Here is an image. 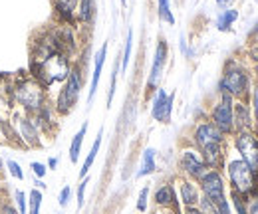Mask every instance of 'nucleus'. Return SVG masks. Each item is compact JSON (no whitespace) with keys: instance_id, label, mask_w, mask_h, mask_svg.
I'll return each instance as SVG.
<instances>
[{"instance_id":"35","label":"nucleus","mask_w":258,"mask_h":214,"mask_svg":"<svg viewBox=\"0 0 258 214\" xmlns=\"http://www.w3.org/2000/svg\"><path fill=\"white\" fill-rule=\"evenodd\" d=\"M72 196H74V190H72V186L70 184H66L60 188V192H58V204L66 208L68 204H70V200H72Z\"/></svg>"},{"instance_id":"14","label":"nucleus","mask_w":258,"mask_h":214,"mask_svg":"<svg viewBox=\"0 0 258 214\" xmlns=\"http://www.w3.org/2000/svg\"><path fill=\"white\" fill-rule=\"evenodd\" d=\"M153 202L165 208V210H173V212L181 214V204H179V196H177V188L173 183H161L153 190Z\"/></svg>"},{"instance_id":"37","label":"nucleus","mask_w":258,"mask_h":214,"mask_svg":"<svg viewBox=\"0 0 258 214\" xmlns=\"http://www.w3.org/2000/svg\"><path fill=\"white\" fill-rule=\"evenodd\" d=\"M0 214H18V210H16L14 202H10L8 198L0 196Z\"/></svg>"},{"instance_id":"20","label":"nucleus","mask_w":258,"mask_h":214,"mask_svg":"<svg viewBox=\"0 0 258 214\" xmlns=\"http://www.w3.org/2000/svg\"><path fill=\"white\" fill-rule=\"evenodd\" d=\"M97 0H80L78 12H76V26H92L96 22Z\"/></svg>"},{"instance_id":"29","label":"nucleus","mask_w":258,"mask_h":214,"mask_svg":"<svg viewBox=\"0 0 258 214\" xmlns=\"http://www.w3.org/2000/svg\"><path fill=\"white\" fill-rule=\"evenodd\" d=\"M42 200H44L42 190H40V188H32V190L28 192V214H40Z\"/></svg>"},{"instance_id":"15","label":"nucleus","mask_w":258,"mask_h":214,"mask_svg":"<svg viewBox=\"0 0 258 214\" xmlns=\"http://www.w3.org/2000/svg\"><path fill=\"white\" fill-rule=\"evenodd\" d=\"M32 119L44 137L52 135L56 131V127H58V113L54 109V103L52 101H46L36 113H32Z\"/></svg>"},{"instance_id":"9","label":"nucleus","mask_w":258,"mask_h":214,"mask_svg":"<svg viewBox=\"0 0 258 214\" xmlns=\"http://www.w3.org/2000/svg\"><path fill=\"white\" fill-rule=\"evenodd\" d=\"M177 169L181 173V177L185 179H191V181H199L207 171V163L205 159L201 157V153L195 149L193 145L191 147H183L181 153H179V161H177Z\"/></svg>"},{"instance_id":"17","label":"nucleus","mask_w":258,"mask_h":214,"mask_svg":"<svg viewBox=\"0 0 258 214\" xmlns=\"http://www.w3.org/2000/svg\"><path fill=\"white\" fill-rule=\"evenodd\" d=\"M105 58H107V42H103V46L99 48L94 56V72H92V78H90V92H88V105L94 103V97L99 88V80H101V74H103V65H105Z\"/></svg>"},{"instance_id":"19","label":"nucleus","mask_w":258,"mask_h":214,"mask_svg":"<svg viewBox=\"0 0 258 214\" xmlns=\"http://www.w3.org/2000/svg\"><path fill=\"white\" fill-rule=\"evenodd\" d=\"M80 0H54V14L56 20L62 24H74L76 26V12H78Z\"/></svg>"},{"instance_id":"36","label":"nucleus","mask_w":258,"mask_h":214,"mask_svg":"<svg viewBox=\"0 0 258 214\" xmlns=\"http://www.w3.org/2000/svg\"><path fill=\"white\" fill-rule=\"evenodd\" d=\"M30 171H32V175L36 179H42V181H44V177L48 175L46 163H40V161H32V163H30Z\"/></svg>"},{"instance_id":"11","label":"nucleus","mask_w":258,"mask_h":214,"mask_svg":"<svg viewBox=\"0 0 258 214\" xmlns=\"http://www.w3.org/2000/svg\"><path fill=\"white\" fill-rule=\"evenodd\" d=\"M199 188H201V194L207 196L211 202H221L226 198V181L223 177V171H217V169H209L199 181Z\"/></svg>"},{"instance_id":"5","label":"nucleus","mask_w":258,"mask_h":214,"mask_svg":"<svg viewBox=\"0 0 258 214\" xmlns=\"http://www.w3.org/2000/svg\"><path fill=\"white\" fill-rule=\"evenodd\" d=\"M84 82H86L84 65H82L80 61H74L68 80L60 86L56 99L52 101V103H54V109H56V113H58V117H68V115L74 111V107H76L78 101H80L82 90H84Z\"/></svg>"},{"instance_id":"43","label":"nucleus","mask_w":258,"mask_h":214,"mask_svg":"<svg viewBox=\"0 0 258 214\" xmlns=\"http://www.w3.org/2000/svg\"><path fill=\"white\" fill-rule=\"evenodd\" d=\"M153 214H161V212H153ZM167 214H177V212H173V210H167Z\"/></svg>"},{"instance_id":"3","label":"nucleus","mask_w":258,"mask_h":214,"mask_svg":"<svg viewBox=\"0 0 258 214\" xmlns=\"http://www.w3.org/2000/svg\"><path fill=\"white\" fill-rule=\"evenodd\" d=\"M252 74L250 69L242 63L240 60L232 58L225 63L223 67V74H221V80H219V86H217V92L226 93L230 95L232 99H240V101H248V95L252 90Z\"/></svg>"},{"instance_id":"24","label":"nucleus","mask_w":258,"mask_h":214,"mask_svg":"<svg viewBox=\"0 0 258 214\" xmlns=\"http://www.w3.org/2000/svg\"><path fill=\"white\" fill-rule=\"evenodd\" d=\"M238 20V10L236 8H225V10H221L219 14H217V18H215V28L219 32H230L232 30V24Z\"/></svg>"},{"instance_id":"46","label":"nucleus","mask_w":258,"mask_h":214,"mask_svg":"<svg viewBox=\"0 0 258 214\" xmlns=\"http://www.w3.org/2000/svg\"><path fill=\"white\" fill-rule=\"evenodd\" d=\"M256 2H258V0H256Z\"/></svg>"},{"instance_id":"16","label":"nucleus","mask_w":258,"mask_h":214,"mask_svg":"<svg viewBox=\"0 0 258 214\" xmlns=\"http://www.w3.org/2000/svg\"><path fill=\"white\" fill-rule=\"evenodd\" d=\"M177 196H179V204L183 208H191V206L199 204V200H201L203 194H201V188H199L197 181L181 177L179 179V188H177Z\"/></svg>"},{"instance_id":"6","label":"nucleus","mask_w":258,"mask_h":214,"mask_svg":"<svg viewBox=\"0 0 258 214\" xmlns=\"http://www.w3.org/2000/svg\"><path fill=\"white\" fill-rule=\"evenodd\" d=\"M225 173L226 181L230 184V192H236L244 198L252 196L258 192V175L254 169H250L242 159H226L225 161Z\"/></svg>"},{"instance_id":"27","label":"nucleus","mask_w":258,"mask_h":214,"mask_svg":"<svg viewBox=\"0 0 258 214\" xmlns=\"http://www.w3.org/2000/svg\"><path fill=\"white\" fill-rule=\"evenodd\" d=\"M131 52H133V30H127L125 44H123V52L119 54V58H121V74L127 72V65L129 61H131Z\"/></svg>"},{"instance_id":"42","label":"nucleus","mask_w":258,"mask_h":214,"mask_svg":"<svg viewBox=\"0 0 258 214\" xmlns=\"http://www.w3.org/2000/svg\"><path fill=\"white\" fill-rule=\"evenodd\" d=\"M6 173V165H4V159H2V155H0V177Z\"/></svg>"},{"instance_id":"23","label":"nucleus","mask_w":258,"mask_h":214,"mask_svg":"<svg viewBox=\"0 0 258 214\" xmlns=\"http://www.w3.org/2000/svg\"><path fill=\"white\" fill-rule=\"evenodd\" d=\"M101 141H103V127H101L99 131H97L96 141H94V145H92V149H90L88 157L84 159V165H82V169H80V179L88 177L90 169L94 167V163H96V159H97V153H99V149H101Z\"/></svg>"},{"instance_id":"2","label":"nucleus","mask_w":258,"mask_h":214,"mask_svg":"<svg viewBox=\"0 0 258 214\" xmlns=\"http://www.w3.org/2000/svg\"><path fill=\"white\" fill-rule=\"evenodd\" d=\"M46 101H50V92L30 74L12 80V105L16 111L32 115Z\"/></svg>"},{"instance_id":"8","label":"nucleus","mask_w":258,"mask_h":214,"mask_svg":"<svg viewBox=\"0 0 258 214\" xmlns=\"http://www.w3.org/2000/svg\"><path fill=\"white\" fill-rule=\"evenodd\" d=\"M232 107H234V99L226 93H219V99L211 105L209 109V121L213 123L225 137L234 135V115H232Z\"/></svg>"},{"instance_id":"30","label":"nucleus","mask_w":258,"mask_h":214,"mask_svg":"<svg viewBox=\"0 0 258 214\" xmlns=\"http://www.w3.org/2000/svg\"><path fill=\"white\" fill-rule=\"evenodd\" d=\"M14 206L18 214H28V192L22 190V188H16L14 190Z\"/></svg>"},{"instance_id":"13","label":"nucleus","mask_w":258,"mask_h":214,"mask_svg":"<svg viewBox=\"0 0 258 214\" xmlns=\"http://www.w3.org/2000/svg\"><path fill=\"white\" fill-rule=\"evenodd\" d=\"M173 105H175V92L167 93L165 88H157L153 92L151 97V107H149V113H151V119L157 123H171L173 117Z\"/></svg>"},{"instance_id":"18","label":"nucleus","mask_w":258,"mask_h":214,"mask_svg":"<svg viewBox=\"0 0 258 214\" xmlns=\"http://www.w3.org/2000/svg\"><path fill=\"white\" fill-rule=\"evenodd\" d=\"M232 115H234V133H238V131H252L254 129V117H252L248 101H240V99L236 101L234 99Z\"/></svg>"},{"instance_id":"22","label":"nucleus","mask_w":258,"mask_h":214,"mask_svg":"<svg viewBox=\"0 0 258 214\" xmlns=\"http://www.w3.org/2000/svg\"><path fill=\"white\" fill-rule=\"evenodd\" d=\"M88 121L82 123V127L76 131V135L72 137V143H70V163L72 165H76L78 161H80V155H82V147H84V139H86V135H88Z\"/></svg>"},{"instance_id":"25","label":"nucleus","mask_w":258,"mask_h":214,"mask_svg":"<svg viewBox=\"0 0 258 214\" xmlns=\"http://www.w3.org/2000/svg\"><path fill=\"white\" fill-rule=\"evenodd\" d=\"M157 16L161 22H167L169 26H175V14L171 10V0H157Z\"/></svg>"},{"instance_id":"31","label":"nucleus","mask_w":258,"mask_h":214,"mask_svg":"<svg viewBox=\"0 0 258 214\" xmlns=\"http://www.w3.org/2000/svg\"><path fill=\"white\" fill-rule=\"evenodd\" d=\"M230 208L236 214H248V202L244 196L236 194V192H230Z\"/></svg>"},{"instance_id":"4","label":"nucleus","mask_w":258,"mask_h":214,"mask_svg":"<svg viewBox=\"0 0 258 214\" xmlns=\"http://www.w3.org/2000/svg\"><path fill=\"white\" fill-rule=\"evenodd\" d=\"M72 65H74L72 56H68L66 52H54L52 56H48L40 63L28 65V74L32 78H36L50 92L54 86H62L68 80V76L72 72Z\"/></svg>"},{"instance_id":"10","label":"nucleus","mask_w":258,"mask_h":214,"mask_svg":"<svg viewBox=\"0 0 258 214\" xmlns=\"http://www.w3.org/2000/svg\"><path fill=\"white\" fill-rule=\"evenodd\" d=\"M232 147L238 153V159H242L250 169L256 171L258 165V135L252 131H238L232 137Z\"/></svg>"},{"instance_id":"41","label":"nucleus","mask_w":258,"mask_h":214,"mask_svg":"<svg viewBox=\"0 0 258 214\" xmlns=\"http://www.w3.org/2000/svg\"><path fill=\"white\" fill-rule=\"evenodd\" d=\"M181 214H201V210L197 206H191V208H181Z\"/></svg>"},{"instance_id":"38","label":"nucleus","mask_w":258,"mask_h":214,"mask_svg":"<svg viewBox=\"0 0 258 214\" xmlns=\"http://www.w3.org/2000/svg\"><path fill=\"white\" fill-rule=\"evenodd\" d=\"M179 48H181V54L185 56V58H191V50H189V46H187V38L181 34V38H179Z\"/></svg>"},{"instance_id":"12","label":"nucleus","mask_w":258,"mask_h":214,"mask_svg":"<svg viewBox=\"0 0 258 214\" xmlns=\"http://www.w3.org/2000/svg\"><path fill=\"white\" fill-rule=\"evenodd\" d=\"M167 61H169V44H167V40L159 38L157 46H155V52H153L151 69H149V76H147V92L149 93H153L159 88L165 67H167Z\"/></svg>"},{"instance_id":"44","label":"nucleus","mask_w":258,"mask_h":214,"mask_svg":"<svg viewBox=\"0 0 258 214\" xmlns=\"http://www.w3.org/2000/svg\"><path fill=\"white\" fill-rule=\"evenodd\" d=\"M256 175H258V165H256Z\"/></svg>"},{"instance_id":"39","label":"nucleus","mask_w":258,"mask_h":214,"mask_svg":"<svg viewBox=\"0 0 258 214\" xmlns=\"http://www.w3.org/2000/svg\"><path fill=\"white\" fill-rule=\"evenodd\" d=\"M58 165H60V159H58V157H50V159L46 161L48 171H56V169H58Z\"/></svg>"},{"instance_id":"28","label":"nucleus","mask_w":258,"mask_h":214,"mask_svg":"<svg viewBox=\"0 0 258 214\" xmlns=\"http://www.w3.org/2000/svg\"><path fill=\"white\" fill-rule=\"evenodd\" d=\"M121 72V58L117 54L115 63H113V72H111V84H109V92H107V107H111L113 103V95H115V88H117V76Z\"/></svg>"},{"instance_id":"32","label":"nucleus","mask_w":258,"mask_h":214,"mask_svg":"<svg viewBox=\"0 0 258 214\" xmlns=\"http://www.w3.org/2000/svg\"><path fill=\"white\" fill-rule=\"evenodd\" d=\"M149 192H151L149 186H143V188L139 190L137 202H135V208H137L139 212H147V206H149Z\"/></svg>"},{"instance_id":"7","label":"nucleus","mask_w":258,"mask_h":214,"mask_svg":"<svg viewBox=\"0 0 258 214\" xmlns=\"http://www.w3.org/2000/svg\"><path fill=\"white\" fill-rule=\"evenodd\" d=\"M8 121L12 125V131H14V145L20 147V149H40L42 147V133L40 129L36 127L32 115H26V113H20V111H12L8 115Z\"/></svg>"},{"instance_id":"40","label":"nucleus","mask_w":258,"mask_h":214,"mask_svg":"<svg viewBox=\"0 0 258 214\" xmlns=\"http://www.w3.org/2000/svg\"><path fill=\"white\" fill-rule=\"evenodd\" d=\"M215 2H217V6H219V8H223V10H225V8H230V4H232L234 0H215Z\"/></svg>"},{"instance_id":"33","label":"nucleus","mask_w":258,"mask_h":214,"mask_svg":"<svg viewBox=\"0 0 258 214\" xmlns=\"http://www.w3.org/2000/svg\"><path fill=\"white\" fill-rule=\"evenodd\" d=\"M88 184H90V177H84V179H80V183H78V188H76L78 208H84V204H86V190H88Z\"/></svg>"},{"instance_id":"45","label":"nucleus","mask_w":258,"mask_h":214,"mask_svg":"<svg viewBox=\"0 0 258 214\" xmlns=\"http://www.w3.org/2000/svg\"><path fill=\"white\" fill-rule=\"evenodd\" d=\"M0 121H2V117H0Z\"/></svg>"},{"instance_id":"1","label":"nucleus","mask_w":258,"mask_h":214,"mask_svg":"<svg viewBox=\"0 0 258 214\" xmlns=\"http://www.w3.org/2000/svg\"><path fill=\"white\" fill-rule=\"evenodd\" d=\"M226 143L228 137H225L209 119L195 123L191 131V145L201 153L209 169L223 171L226 161Z\"/></svg>"},{"instance_id":"21","label":"nucleus","mask_w":258,"mask_h":214,"mask_svg":"<svg viewBox=\"0 0 258 214\" xmlns=\"http://www.w3.org/2000/svg\"><path fill=\"white\" fill-rule=\"evenodd\" d=\"M157 171V149L153 147H145L143 153H141V163H139V169L135 171V179H143V177H149Z\"/></svg>"},{"instance_id":"26","label":"nucleus","mask_w":258,"mask_h":214,"mask_svg":"<svg viewBox=\"0 0 258 214\" xmlns=\"http://www.w3.org/2000/svg\"><path fill=\"white\" fill-rule=\"evenodd\" d=\"M4 165H6V173H8L14 181H18V183L26 181V173H24L22 165H20L16 159H4Z\"/></svg>"},{"instance_id":"34","label":"nucleus","mask_w":258,"mask_h":214,"mask_svg":"<svg viewBox=\"0 0 258 214\" xmlns=\"http://www.w3.org/2000/svg\"><path fill=\"white\" fill-rule=\"evenodd\" d=\"M248 105H250V111H252V117H254V125L258 123V80H254L252 84V90L248 95Z\"/></svg>"}]
</instances>
